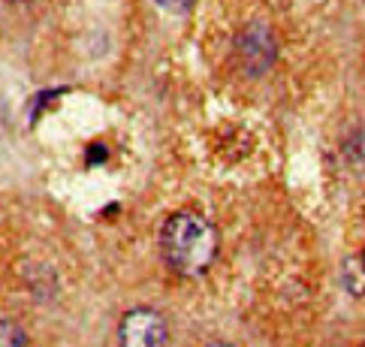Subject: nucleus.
Masks as SVG:
<instances>
[{"instance_id": "obj_1", "label": "nucleus", "mask_w": 365, "mask_h": 347, "mask_svg": "<svg viewBox=\"0 0 365 347\" xmlns=\"http://www.w3.org/2000/svg\"><path fill=\"white\" fill-rule=\"evenodd\" d=\"M217 229L197 212H178L160 229V254L175 275L197 278L212 269L217 257Z\"/></svg>"}, {"instance_id": "obj_2", "label": "nucleus", "mask_w": 365, "mask_h": 347, "mask_svg": "<svg viewBox=\"0 0 365 347\" xmlns=\"http://www.w3.org/2000/svg\"><path fill=\"white\" fill-rule=\"evenodd\" d=\"M118 341L121 347H166L169 344V326L166 317L154 308H133L118 323Z\"/></svg>"}, {"instance_id": "obj_3", "label": "nucleus", "mask_w": 365, "mask_h": 347, "mask_svg": "<svg viewBox=\"0 0 365 347\" xmlns=\"http://www.w3.org/2000/svg\"><path fill=\"white\" fill-rule=\"evenodd\" d=\"M239 58L245 63V70L251 76H263L272 63H275L278 58V43L275 36H272V31L266 28V24H247V28L239 33Z\"/></svg>"}, {"instance_id": "obj_4", "label": "nucleus", "mask_w": 365, "mask_h": 347, "mask_svg": "<svg viewBox=\"0 0 365 347\" xmlns=\"http://www.w3.org/2000/svg\"><path fill=\"white\" fill-rule=\"evenodd\" d=\"M28 338H24V329L16 323V320H0V347H24Z\"/></svg>"}, {"instance_id": "obj_5", "label": "nucleus", "mask_w": 365, "mask_h": 347, "mask_svg": "<svg viewBox=\"0 0 365 347\" xmlns=\"http://www.w3.org/2000/svg\"><path fill=\"white\" fill-rule=\"evenodd\" d=\"M158 4H160L163 9H173V12H185V9H190V4H193V0H158Z\"/></svg>"}, {"instance_id": "obj_6", "label": "nucleus", "mask_w": 365, "mask_h": 347, "mask_svg": "<svg viewBox=\"0 0 365 347\" xmlns=\"http://www.w3.org/2000/svg\"><path fill=\"white\" fill-rule=\"evenodd\" d=\"M205 347H236V344H227V341H212V344H205Z\"/></svg>"}, {"instance_id": "obj_7", "label": "nucleus", "mask_w": 365, "mask_h": 347, "mask_svg": "<svg viewBox=\"0 0 365 347\" xmlns=\"http://www.w3.org/2000/svg\"><path fill=\"white\" fill-rule=\"evenodd\" d=\"M12 4H24V0H12Z\"/></svg>"}, {"instance_id": "obj_8", "label": "nucleus", "mask_w": 365, "mask_h": 347, "mask_svg": "<svg viewBox=\"0 0 365 347\" xmlns=\"http://www.w3.org/2000/svg\"><path fill=\"white\" fill-rule=\"evenodd\" d=\"M362 266H365V257H362Z\"/></svg>"}]
</instances>
